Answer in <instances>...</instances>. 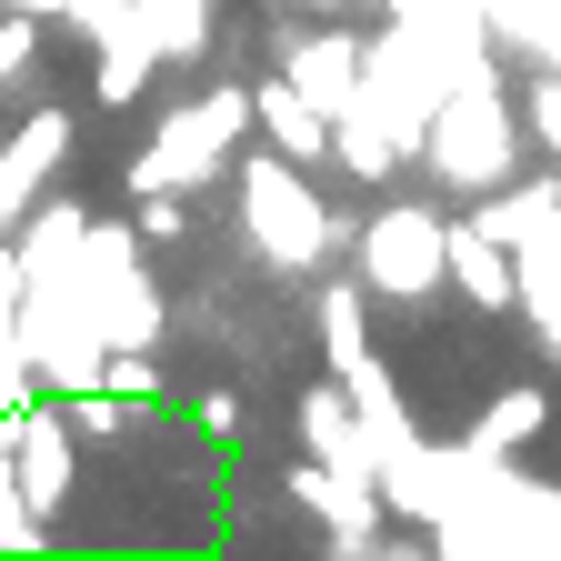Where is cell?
<instances>
[{
  "label": "cell",
  "instance_id": "6da1fadb",
  "mask_svg": "<svg viewBox=\"0 0 561 561\" xmlns=\"http://www.w3.org/2000/svg\"><path fill=\"white\" fill-rule=\"evenodd\" d=\"M241 231H251V251L271 261V271H321L351 231L321 210V191L301 181V161L291 151H261V161H241Z\"/></svg>",
  "mask_w": 561,
  "mask_h": 561
},
{
  "label": "cell",
  "instance_id": "7a4b0ae2",
  "mask_svg": "<svg viewBox=\"0 0 561 561\" xmlns=\"http://www.w3.org/2000/svg\"><path fill=\"white\" fill-rule=\"evenodd\" d=\"M421 161H432L451 191H502V181H512L522 121H512V101H502V70H491V81H451V91H442L432 130H421Z\"/></svg>",
  "mask_w": 561,
  "mask_h": 561
},
{
  "label": "cell",
  "instance_id": "3957f363",
  "mask_svg": "<svg viewBox=\"0 0 561 561\" xmlns=\"http://www.w3.org/2000/svg\"><path fill=\"white\" fill-rule=\"evenodd\" d=\"M351 251H362V291H381V301H421L451 280V221L421 201H391L381 221H362Z\"/></svg>",
  "mask_w": 561,
  "mask_h": 561
},
{
  "label": "cell",
  "instance_id": "277c9868",
  "mask_svg": "<svg viewBox=\"0 0 561 561\" xmlns=\"http://www.w3.org/2000/svg\"><path fill=\"white\" fill-rule=\"evenodd\" d=\"M251 130V91L231 81V91H201L191 111H171L161 121V140L130 161V191H201L210 171H221V151Z\"/></svg>",
  "mask_w": 561,
  "mask_h": 561
},
{
  "label": "cell",
  "instance_id": "5b68a950",
  "mask_svg": "<svg viewBox=\"0 0 561 561\" xmlns=\"http://www.w3.org/2000/svg\"><path fill=\"white\" fill-rule=\"evenodd\" d=\"M291 502H301V512L331 531V551H341V561H371V551H391V531H381V522H391V502H381V481H371V471L301 461V471H291Z\"/></svg>",
  "mask_w": 561,
  "mask_h": 561
},
{
  "label": "cell",
  "instance_id": "8992f818",
  "mask_svg": "<svg viewBox=\"0 0 561 561\" xmlns=\"http://www.w3.org/2000/svg\"><path fill=\"white\" fill-rule=\"evenodd\" d=\"M11 471H21V491H31L41 522L70 502V481H81V432H70L60 391H31V401L11 411Z\"/></svg>",
  "mask_w": 561,
  "mask_h": 561
},
{
  "label": "cell",
  "instance_id": "52a82bcc",
  "mask_svg": "<svg viewBox=\"0 0 561 561\" xmlns=\"http://www.w3.org/2000/svg\"><path fill=\"white\" fill-rule=\"evenodd\" d=\"M280 41V81H291L301 101L341 111L351 91H362V31H341V21H311V31H271Z\"/></svg>",
  "mask_w": 561,
  "mask_h": 561
},
{
  "label": "cell",
  "instance_id": "ba28073f",
  "mask_svg": "<svg viewBox=\"0 0 561 561\" xmlns=\"http://www.w3.org/2000/svg\"><path fill=\"white\" fill-rule=\"evenodd\" d=\"M311 321H321V362H331V381H351V391H371V381H381V362H371V321H362V280H321V301H311Z\"/></svg>",
  "mask_w": 561,
  "mask_h": 561
},
{
  "label": "cell",
  "instance_id": "9c48e42d",
  "mask_svg": "<svg viewBox=\"0 0 561 561\" xmlns=\"http://www.w3.org/2000/svg\"><path fill=\"white\" fill-rule=\"evenodd\" d=\"M251 130L271 140V151H291L301 171H311V161H331V111H321V101H301L291 81H280V70L251 91Z\"/></svg>",
  "mask_w": 561,
  "mask_h": 561
},
{
  "label": "cell",
  "instance_id": "30bf717a",
  "mask_svg": "<svg viewBox=\"0 0 561 561\" xmlns=\"http://www.w3.org/2000/svg\"><path fill=\"white\" fill-rule=\"evenodd\" d=\"M301 442H311V461H331V471H371V432H362L351 381H311V391H301Z\"/></svg>",
  "mask_w": 561,
  "mask_h": 561
},
{
  "label": "cell",
  "instance_id": "8fae6325",
  "mask_svg": "<svg viewBox=\"0 0 561 561\" xmlns=\"http://www.w3.org/2000/svg\"><path fill=\"white\" fill-rule=\"evenodd\" d=\"M451 291H471L481 311H522V271H512V241H491L481 221H451Z\"/></svg>",
  "mask_w": 561,
  "mask_h": 561
},
{
  "label": "cell",
  "instance_id": "7c38bea8",
  "mask_svg": "<svg viewBox=\"0 0 561 561\" xmlns=\"http://www.w3.org/2000/svg\"><path fill=\"white\" fill-rule=\"evenodd\" d=\"M331 161H341L351 181H391V161H401V140H391V111H381L371 91H351V101L331 111Z\"/></svg>",
  "mask_w": 561,
  "mask_h": 561
},
{
  "label": "cell",
  "instance_id": "4fadbf2b",
  "mask_svg": "<svg viewBox=\"0 0 561 561\" xmlns=\"http://www.w3.org/2000/svg\"><path fill=\"white\" fill-rule=\"evenodd\" d=\"M151 70H161V41H151V21H140V11H121V21L101 31V70H91V91L121 111V101H140V81H151Z\"/></svg>",
  "mask_w": 561,
  "mask_h": 561
},
{
  "label": "cell",
  "instance_id": "5bb4252c",
  "mask_svg": "<svg viewBox=\"0 0 561 561\" xmlns=\"http://www.w3.org/2000/svg\"><path fill=\"white\" fill-rule=\"evenodd\" d=\"M471 221L491 231V241H541V231H561V181H502V191H491L481 210H471Z\"/></svg>",
  "mask_w": 561,
  "mask_h": 561
},
{
  "label": "cell",
  "instance_id": "9a60e30c",
  "mask_svg": "<svg viewBox=\"0 0 561 561\" xmlns=\"http://www.w3.org/2000/svg\"><path fill=\"white\" fill-rule=\"evenodd\" d=\"M81 241H91L81 201H50L41 221H31V231L11 241V251H21V280H70V271H81Z\"/></svg>",
  "mask_w": 561,
  "mask_h": 561
},
{
  "label": "cell",
  "instance_id": "2e32d148",
  "mask_svg": "<svg viewBox=\"0 0 561 561\" xmlns=\"http://www.w3.org/2000/svg\"><path fill=\"white\" fill-rule=\"evenodd\" d=\"M541 421H551V401L522 381V391H502V401H491L471 432H461V451H471V461H522V442L541 432Z\"/></svg>",
  "mask_w": 561,
  "mask_h": 561
},
{
  "label": "cell",
  "instance_id": "e0dca14e",
  "mask_svg": "<svg viewBox=\"0 0 561 561\" xmlns=\"http://www.w3.org/2000/svg\"><path fill=\"white\" fill-rule=\"evenodd\" d=\"M60 161H70V111H31L11 130V181H21V201H41Z\"/></svg>",
  "mask_w": 561,
  "mask_h": 561
},
{
  "label": "cell",
  "instance_id": "ac0fdd59",
  "mask_svg": "<svg viewBox=\"0 0 561 561\" xmlns=\"http://www.w3.org/2000/svg\"><path fill=\"white\" fill-rule=\"evenodd\" d=\"M512 271H522V311H531V321H541V341L561 351V231L522 241V251H512Z\"/></svg>",
  "mask_w": 561,
  "mask_h": 561
},
{
  "label": "cell",
  "instance_id": "d6986e66",
  "mask_svg": "<svg viewBox=\"0 0 561 561\" xmlns=\"http://www.w3.org/2000/svg\"><path fill=\"white\" fill-rule=\"evenodd\" d=\"M130 11L151 21L161 60H201V50H210V0H130Z\"/></svg>",
  "mask_w": 561,
  "mask_h": 561
},
{
  "label": "cell",
  "instance_id": "ffe728a7",
  "mask_svg": "<svg viewBox=\"0 0 561 561\" xmlns=\"http://www.w3.org/2000/svg\"><path fill=\"white\" fill-rule=\"evenodd\" d=\"M50 531H41V512H31V491H21V471H11V411H0V551H41Z\"/></svg>",
  "mask_w": 561,
  "mask_h": 561
},
{
  "label": "cell",
  "instance_id": "44dd1931",
  "mask_svg": "<svg viewBox=\"0 0 561 561\" xmlns=\"http://www.w3.org/2000/svg\"><path fill=\"white\" fill-rule=\"evenodd\" d=\"M60 411H70V432H91V442H111L121 421H130V401L101 391V381H91V391H60Z\"/></svg>",
  "mask_w": 561,
  "mask_h": 561
},
{
  "label": "cell",
  "instance_id": "7402d4cb",
  "mask_svg": "<svg viewBox=\"0 0 561 561\" xmlns=\"http://www.w3.org/2000/svg\"><path fill=\"white\" fill-rule=\"evenodd\" d=\"M41 60V11H0V81H31Z\"/></svg>",
  "mask_w": 561,
  "mask_h": 561
},
{
  "label": "cell",
  "instance_id": "603a6c76",
  "mask_svg": "<svg viewBox=\"0 0 561 561\" xmlns=\"http://www.w3.org/2000/svg\"><path fill=\"white\" fill-rule=\"evenodd\" d=\"M101 391H121L130 411H140V401H161V371H151V351H111V362H101Z\"/></svg>",
  "mask_w": 561,
  "mask_h": 561
},
{
  "label": "cell",
  "instance_id": "cb8c5ba5",
  "mask_svg": "<svg viewBox=\"0 0 561 561\" xmlns=\"http://www.w3.org/2000/svg\"><path fill=\"white\" fill-rule=\"evenodd\" d=\"M522 130H531L541 151L561 161V70H541V81H531V101H522Z\"/></svg>",
  "mask_w": 561,
  "mask_h": 561
},
{
  "label": "cell",
  "instance_id": "d4e9b609",
  "mask_svg": "<svg viewBox=\"0 0 561 561\" xmlns=\"http://www.w3.org/2000/svg\"><path fill=\"white\" fill-rule=\"evenodd\" d=\"M130 201H140V210H130V231H140V241H181V231H191L181 191H130Z\"/></svg>",
  "mask_w": 561,
  "mask_h": 561
},
{
  "label": "cell",
  "instance_id": "484cf974",
  "mask_svg": "<svg viewBox=\"0 0 561 561\" xmlns=\"http://www.w3.org/2000/svg\"><path fill=\"white\" fill-rule=\"evenodd\" d=\"M121 11H130V0H60V21H81V41H101Z\"/></svg>",
  "mask_w": 561,
  "mask_h": 561
},
{
  "label": "cell",
  "instance_id": "4316f807",
  "mask_svg": "<svg viewBox=\"0 0 561 561\" xmlns=\"http://www.w3.org/2000/svg\"><path fill=\"white\" fill-rule=\"evenodd\" d=\"M21 291H31V280H21V251H11V241H0V331H11V311H21Z\"/></svg>",
  "mask_w": 561,
  "mask_h": 561
},
{
  "label": "cell",
  "instance_id": "83f0119b",
  "mask_svg": "<svg viewBox=\"0 0 561 561\" xmlns=\"http://www.w3.org/2000/svg\"><path fill=\"white\" fill-rule=\"evenodd\" d=\"M21 210H31V201H21V181H11V140H0V231H11Z\"/></svg>",
  "mask_w": 561,
  "mask_h": 561
},
{
  "label": "cell",
  "instance_id": "f1b7e54d",
  "mask_svg": "<svg viewBox=\"0 0 561 561\" xmlns=\"http://www.w3.org/2000/svg\"><path fill=\"white\" fill-rule=\"evenodd\" d=\"M11 11H41V21H60V0H11Z\"/></svg>",
  "mask_w": 561,
  "mask_h": 561
}]
</instances>
